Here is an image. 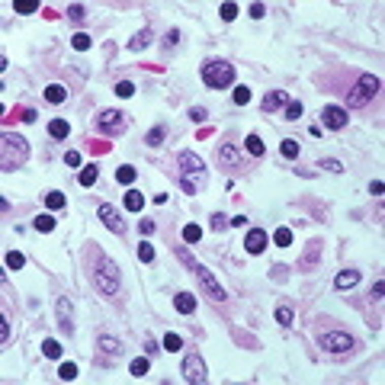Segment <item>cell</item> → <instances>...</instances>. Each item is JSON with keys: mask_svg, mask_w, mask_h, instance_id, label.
I'll return each mask as SVG.
<instances>
[{"mask_svg": "<svg viewBox=\"0 0 385 385\" xmlns=\"http://www.w3.org/2000/svg\"><path fill=\"white\" fill-rule=\"evenodd\" d=\"M26 161H29V141L23 135H16V132H4V138H0V164H4V170H16Z\"/></svg>", "mask_w": 385, "mask_h": 385, "instance_id": "obj_1", "label": "cell"}, {"mask_svg": "<svg viewBox=\"0 0 385 385\" xmlns=\"http://www.w3.org/2000/svg\"><path fill=\"white\" fill-rule=\"evenodd\" d=\"M180 183H183V189L189 196L206 186V164H202V157L192 154V151H183V154H180Z\"/></svg>", "mask_w": 385, "mask_h": 385, "instance_id": "obj_2", "label": "cell"}, {"mask_svg": "<svg viewBox=\"0 0 385 385\" xmlns=\"http://www.w3.org/2000/svg\"><path fill=\"white\" fill-rule=\"evenodd\" d=\"M202 84L209 90H225L235 84V65L221 61V58H212V61L202 65Z\"/></svg>", "mask_w": 385, "mask_h": 385, "instance_id": "obj_3", "label": "cell"}, {"mask_svg": "<svg viewBox=\"0 0 385 385\" xmlns=\"http://www.w3.org/2000/svg\"><path fill=\"white\" fill-rule=\"evenodd\" d=\"M93 286L103 292V296H116L119 292V267L113 260H100V267L93 270Z\"/></svg>", "mask_w": 385, "mask_h": 385, "instance_id": "obj_4", "label": "cell"}, {"mask_svg": "<svg viewBox=\"0 0 385 385\" xmlns=\"http://www.w3.org/2000/svg\"><path fill=\"white\" fill-rule=\"evenodd\" d=\"M376 93H379V77H372V74H360L357 87H353V93L347 97V106H366Z\"/></svg>", "mask_w": 385, "mask_h": 385, "instance_id": "obj_5", "label": "cell"}, {"mask_svg": "<svg viewBox=\"0 0 385 385\" xmlns=\"http://www.w3.org/2000/svg\"><path fill=\"white\" fill-rule=\"evenodd\" d=\"M318 347L328 350V353H350L357 347V340H353L350 334H343V331H324L318 337Z\"/></svg>", "mask_w": 385, "mask_h": 385, "instance_id": "obj_6", "label": "cell"}, {"mask_svg": "<svg viewBox=\"0 0 385 385\" xmlns=\"http://www.w3.org/2000/svg\"><path fill=\"white\" fill-rule=\"evenodd\" d=\"M189 270H192V273L199 276V286L206 289V296H209L212 302H225V289L218 286V279L212 276V270H206L202 263H189Z\"/></svg>", "mask_w": 385, "mask_h": 385, "instance_id": "obj_7", "label": "cell"}, {"mask_svg": "<svg viewBox=\"0 0 385 385\" xmlns=\"http://www.w3.org/2000/svg\"><path fill=\"white\" fill-rule=\"evenodd\" d=\"M97 132L100 135H122L125 132V113L119 109H106V113L97 116Z\"/></svg>", "mask_w": 385, "mask_h": 385, "instance_id": "obj_8", "label": "cell"}, {"mask_svg": "<svg viewBox=\"0 0 385 385\" xmlns=\"http://www.w3.org/2000/svg\"><path fill=\"white\" fill-rule=\"evenodd\" d=\"M183 379H186V382H196V385L209 382L206 363H202V357H199V353H189V357L183 360Z\"/></svg>", "mask_w": 385, "mask_h": 385, "instance_id": "obj_9", "label": "cell"}, {"mask_svg": "<svg viewBox=\"0 0 385 385\" xmlns=\"http://www.w3.org/2000/svg\"><path fill=\"white\" fill-rule=\"evenodd\" d=\"M321 122L328 125V129H334V132H340V129H347V109L343 106H324L321 109Z\"/></svg>", "mask_w": 385, "mask_h": 385, "instance_id": "obj_10", "label": "cell"}, {"mask_svg": "<svg viewBox=\"0 0 385 385\" xmlns=\"http://www.w3.org/2000/svg\"><path fill=\"white\" fill-rule=\"evenodd\" d=\"M100 218H103V225L113 231V235H125V221L119 218V212L109 206V202H103V206H100Z\"/></svg>", "mask_w": 385, "mask_h": 385, "instance_id": "obj_11", "label": "cell"}, {"mask_svg": "<svg viewBox=\"0 0 385 385\" xmlns=\"http://www.w3.org/2000/svg\"><path fill=\"white\" fill-rule=\"evenodd\" d=\"M215 157H218V167H244V154L235 145H221Z\"/></svg>", "mask_w": 385, "mask_h": 385, "instance_id": "obj_12", "label": "cell"}, {"mask_svg": "<svg viewBox=\"0 0 385 385\" xmlns=\"http://www.w3.org/2000/svg\"><path fill=\"white\" fill-rule=\"evenodd\" d=\"M267 231L263 228H250L247 231V238H244V250L247 254H263V247H267Z\"/></svg>", "mask_w": 385, "mask_h": 385, "instance_id": "obj_13", "label": "cell"}, {"mask_svg": "<svg viewBox=\"0 0 385 385\" xmlns=\"http://www.w3.org/2000/svg\"><path fill=\"white\" fill-rule=\"evenodd\" d=\"M174 308L180 311V315H192V311H196V296H192V292H177Z\"/></svg>", "mask_w": 385, "mask_h": 385, "instance_id": "obj_14", "label": "cell"}, {"mask_svg": "<svg viewBox=\"0 0 385 385\" xmlns=\"http://www.w3.org/2000/svg\"><path fill=\"white\" fill-rule=\"evenodd\" d=\"M289 103V93L286 90H270L267 97H263V109L267 113H273V109H279V106H286Z\"/></svg>", "mask_w": 385, "mask_h": 385, "instance_id": "obj_15", "label": "cell"}, {"mask_svg": "<svg viewBox=\"0 0 385 385\" xmlns=\"http://www.w3.org/2000/svg\"><path fill=\"white\" fill-rule=\"evenodd\" d=\"M100 353H103V357H119V353H122V343H119L116 337H109V334H100Z\"/></svg>", "mask_w": 385, "mask_h": 385, "instance_id": "obj_16", "label": "cell"}, {"mask_svg": "<svg viewBox=\"0 0 385 385\" xmlns=\"http://www.w3.org/2000/svg\"><path fill=\"white\" fill-rule=\"evenodd\" d=\"M360 282V270H343L337 273V279H334V289H353Z\"/></svg>", "mask_w": 385, "mask_h": 385, "instance_id": "obj_17", "label": "cell"}, {"mask_svg": "<svg viewBox=\"0 0 385 385\" xmlns=\"http://www.w3.org/2000/svg\"><path fill=\"white\" fill-rule=\"evenodd\" d=\"M45 100H48V103H65V100H68V90H65V84H48L45 87Z\"/></svg>", "mask_w": 385, "mask_h": 385, "instance_id": "obj_18", "label": "cell"}, {"mask_svg": "<svg viewBox=\"0 0 385 385\" xmlns=\"http://www.w3.org/2000/svg\"><path fill=\"white\" fill-rule=\"evenodd\" d=\"M48 135L58 138V141H65L71 135V125L65 122V119H52V122H48Z\"/></svg>", "mask_w": 385, "mask_h": 385, "instance_id": "obj_19", "label": "cell"}, {"mask_svg": "<svg viewBox=\"0 0 385 385\" xmlns=\"http://www.w3.org/2000/svg\"><path fill=\"white\" fill-rule=\"evenodd\" d=\"M58 315H61V321H58V324H61V328L71 334V299H68V296L58 299Z\"/></svg>", "mask_w": 385, "mask_h": 385, "instance_id": "obj_20", "label": "cell"}, {"mask_svg": "<svg viewBox=\"0 0 385 385\" xmlns=\"http://www.w3.org/2000/svg\"><path fill=\"white\" fill-rule=\"evenodd\" d=\"M125 209L129 212H141V209H145V196H141L138 189H129L125 192Z\"/></svg>", "mask_w": 385, "mask_h": 385, "instance_id": "obj_21", "label": "cell"}, {"mask_svg": "<svg viewBox=\"0 0 385 385\" xmlns=\"http://www.w3.org/2000/svg\"><path fill=\"white\" fill-rule=\"evenodd\" d=\"M45 209H48V212H58V209H65V192H58V189L45 192Z\"/></svg>", "mask_w": 385, "mask_h": 385, "instance_id": "obj_22", "label": "cell"}, {"mask_svg": "<svg viewBox=\"0 0 385 385\" xmlns=\"http://www.w3.org/2000/svg\"><path fill=\"white\" fill-rule=\"evenodd\" d=\"M244 148H247V151H250L254 157H263V154H267V148H263L260 135H247V138H244Z\"/></svg>", "mask_w": 385, "mask_h": 385, "instance_id": "obj_23", "label": "cell"}, {"mask_svg": "<svg viewBox=\"0 0 385 385\" xmlns=\"http://www.w3.org/2000/svg\"><path fill=\"white\" fill-rule=\"evenodd\" d=\"M279 151H282V157H289V161H296L299 157V141L296 138H282V145H279Z\"/></svg>", "mask_w": 385, "mask_h": 385, "instance_id": "obj_24", "label": "cell"}, {"mask_svg": "<svg viewBox=\"0 0 385 385\" xmlns=\"http://www.w3.org/2000/svg\"><path fill=\"white\" fill-rule=\"evenodd\" d=\"M135 177H138V170H135V167H129V164L116 170V180H119L122 186H132V183H135Z\"/></svg>", "mask_w": 385, "mask_h": 385, "instance_id": "obj_25", "label": "cell"}, {"mask_svg": "<svg viewBox=\"0 0 385 385\" xmlns=\"http://www.w3.org/2000/svg\"><path fill=\"white\" fill-rule=\"evenodd\" d=\"M148 369H151V360H148V357H138V360H132V366H129V372H132L135 379H141V376H145Z\"/></svg>", "mask_w": 385, "mask_h": 385, "instance_id": "obj_26", "label": "cell"}, {"mask_svg": "<svg viewBox=\"0 0 385 385\" xmlns=\"http://www.w3.org/2000/svg\"><path fill=\"white\" fill-rule=\"evenodd\" d=\"M42 353L48 360H58V357H61V343H58L55 337H48V340H42Z\"/></svg>", "mask_w": 385, "mask_h": 385, "instance_id": "obj_27", "label": "cell"}, {"mask_svg": "<svg viewBox=\"0 0 385 385\" xmlns=\"http://www.w3.org/2000/svg\"><path fill=\"white\" fill-rule=\"evenodd\" d=\"M33 228H36V231H42V235H48V231H55V218L45 212V215H39V218L33 221Z\"/></svg>", "mask_w": 385, "mask_h": 385, "instance_id": "obj_28", "label": "cell"}, {"mask_svg": "<svg viewBox=\"0 0 385 385\" xmlns=\"http://www.w3.org/2000/svg\"><path fill=\"white\" fill-rule=\"evenodd\" d=\"M164 135H167V125H154V129L148 132V138H145V141H148L151 148H157L161 141H164Z\"/></svg>", "mask_w": 385, "mask_h": 385, "instance_id": "obj_29", "label": "cell"}, {"mask_svg": "<svg viewBox=\"0 0 385 385\" xmlns=\"http://www.w3.org/2000/svg\"><path fill=\"white\" fill-rule=\"evenodd\" d=\"M148 42H151V29H141V33L129 42V48H132V52H138V48H145Z\"/></svg>", "mask_w": 385, "mask_h": 385, "instance_id": "obj_30", "label": "cell"}, {"mask_svg": "<svg viewBox=\"0 0 385 385\" xmlns=\"http://www.w3.org/2000/svg\"><path fill=\"white\" fill-rule=\"evenodd\" d=\"M180 347H183L180 334H174V331H170V334H164V350H167V353H177Z\"/></svg>", "mask_w": 385, "mask_h": 385, "instance_id": "obj_31", "label": "cell"}, {"mask_svg": "<svg viewBox=\"0 0 385 385\" xmlns=\"http://www.w3.org/2000/svg\"><path fill=\"white\" fill-rule=\"evenodd\" d=\"M97 177H100V170H97V167H84V170H80V186H93V183H97Z\"/></svg>", "mask_w": 385, "mask_h": 385, "instance_id": "obj_32", "label": "cell"}, {"mask_svg": "<svg viewBox=\"0 0 385 385\" xmlns=\"http://www.w3.org/2000/svg\"><path fill=\"white\" fill-rule=\"evenodd\" d=\"M7 267L10 270H23L26 267V257L19 254V250H10V254H7Z\"/></svg>", "mask_w": 385, "mask_h": 385, "instance_id": "obj_33", "label": "cell"}, {"mask_svg": "<svg viewBox=\"0 0 385 385\" xmlns=\"http://www.w3.org/2000/svg\"><path fill=\"white\" fill-rule=\"evenodd\" d=\"M282 109H286V119H292V122H296V119H302V103H299V100H289Z\"/></svg>", "mask_w": 385, "mask_h": 385, "instance_id": "obj_34", "label": "cell"}, {"mask_svg": "<svg viewBox=\"0 0 385 385\" xmlns=\"http://www.w3.org/2000/svg\"><path fill=\"white\" fill-rule=\"evenodd\" d=\"M199 238H202V228L199 225H186L183 228V241H186V244H196Z\"/></svg>", "mask_w": 385, "mask_h": 385, "instance_id": "obj_35", "label": "cell"}, {"mask_svg": "<svg viewBox=\"0 0 385 385\" xmlns=\"http://www.w3.org/2000/svg\"><path fill=\"white\" fill-rule=\"evenodd\" d=\"M90 42H93V39H90L87 33H77L74 39H71V45H74L77 52H87V48H90Z\"/></svg>", "mask_w": 385, "mask_h": 385, "instance_id": "obj_36", "label": "cell"}, {"mask_svg": "<svg viewBox=\"0 0 385 385\" xmlns=\"http://www.w3.org/2000/svg\"><path fill=\"white\" fill-rule=\"evenodd\" d=\"M74 376H77V366H74V363H61V366H58V379L71 382Z\"/></svg>", "mask_w": 385, "mask_h": 385, "instance_id": "obj_37", "label": "cell"}, {"mask_svg": "<svg viewBox=\"0 0 385 385\" xmlns=\"http://www.w3.org/2000/svg\"><path fill=\"white\" fill-rule=\"evenodd\" d=\"M132 93H135V84H132V80H119V84H116V97L129 100Z\"/></svg>", "mask_w": 385, "mask_h": 385, "instance_id": "obj_38", "label": "cell"}, {"mask_svg": "<svg viewBox=\"0 0 385 385\" xmlns=\"http://www.w3.org/2000/svg\"><path fill=\"white\" fill-rule=\"evenodd\" d=\"M273 241H276L279 247H289V244H292V231H289V228H276V235H273Z\"/></svg>", "mask_w": 385, "mask_h": 385, "instance_id": "obj_39", "label": "cell"}, {"mask_svg": "<svg viewBox=\"0 0 385 385\" xmlns=\"http://www.w3.org/2000/svg\"><path fill=\"white\" fill-rule=\"evenodd\" d=\"M276 321L282 324V328H292V308L279 305V308H276Z\"/></svg>", "mask_w": 385, "mask_h": 385, "instance_id": "obj_40", "label": "cell"}, {"mask_svg": "<svg viewBox=\"0 0 385 385\" xmlns=\"http://www.w3.org/2000/svg\"><path fill=\"white\" fill-rule=\"evenodd\" d=\"M13 10H16V13H36V10H39V4H36V0H16V4H13Z\"/></svg>", "mask_w": 385, "mask_h": 385, "instance_id": "obj_41", "label": "cell"}, {"mask_svg": "<svg viewBox=\"0 0 385 385\" xmlns=\"http://www.w3.org/2000/svg\"><path fill=\"white\" fill-rule=\"evenodd\" d=\"M235 103H238V106H247V103H250V90H247L244 84L235 87Z\"/></svg>", "mask_w": 385, "mask_h": 385, "instance_id": "obj_42", "label": "cell"}, {"mask_svg": "<svg viewBox=\"0 0 385 385\" xmlns=\"http://www.w3.org/2000/svg\"><path fill=\"white\" fill-rule=\"evenodd\" d=\"M218 13H221V19H225V23H231V19L238 16V4H221Z\"/></svg>", "mask_w": 385, "mask_h": 385, "instance_id": "obj_43", "label": "cell"}, {"mask_svg": "<svg viewBox=\"0 0 385 385\" xmlns=\"http://www.w3.org/2000/svg\"><path fill=\"white\" fill-rule=\"evenodd\" d=\"M138 260L151 263V260H154V247H151V244H138Z\"/></svg>", "mask_w": 385, "mask_h": 385, "instance_id": "obj_44", "label": "cell"}, {"mask_svg": "<svg viewBox=\"0 0 385 385\" xmlns=\"http://www.w3.org/2000/svg\"><path fill=\"white\" fill-rule=\"evenodd\" d=\"M318 167H324V170H331V174H340V170H343V164H340V161H334V157H324V161H321Z\"/></svg>", "mask_w": 385, "mask_h": 385, "instance_id": "obj_45", "label": "cell"}, {"mask_svg": "<svg viewBox=\"0 0 385 385\" xmlns=\"http://www.w3.org/2000/svg\"><path fill=\"white\" fill-rule=\"evenodd\" d=\"M68 16H71V19H74V23H80V19H84V16H87V10H84V7H80V4H71V7H68Z\"/></svg>", "mask_w": 385, "mask_h": 385, "instance_id": "obj_46", "label": "cell"}, {"mask_svg": "<svg viewBox=\"0 0 385 385\" xmlns=\"http://www.w3.org/2000/svg\"><path fill=\"white\" fill-rule=\"evenodd\" d=\"M209 225H212V231H221V228H228V215H221V212H215Z\"/></svg>", "mask_w": 385, "mask_h": 385, "instance_id": "obj_47", "label": "cell"}, {"mask_svg": "<svg viewBox=\"0 0 385 385\" xmlns=\"http://www.w3.org/2000/svg\"><path fill=\"white\" fill-rule=\"evenodd\" d=\"M318 250H321V244H318V241H311V247H308V254H305V260H302V263H305V267H311V263L318 260Z\"/></svg>", "mask_w": 385, "mask_h": 385, "instance_id": "obj_48", "label": "cell"}, {"mask_svg": "<svg viewBox=\"0 0 385 385\" xmlns=\"http://www.w3.org/2000/svg\"><path fill=\"white\" fill-rule=\"evenodd\" d=\"M80 161H84V157H80V151H68V154H65L68 167H80Z\"/></svg>", "mask_w": 385, "mask_h": 385, "instance_id": "obj_49", "label": "cell"}, {"mask_svg": "<svg viewBox=\"0 0 385 385\" xmlns=\"http://www.w3.org/2000/svg\"><path fill=\"white\" fill-rule=\"evenodd\" d=\"M138 231H141V235H154V221H151V218H141L138 221Z\"/></svg>", "mask_w": 385, "mask_h": 385, "instance_id": "obj_50", "label": "cell"}, {"mask_svg": "<svg viewBox=\"0 0 385 385\" xmlns=\"http://www.w3.org/2000/svg\"><path fill=\"white\" fill-rule=\"evenodd\" d=\"M7 340H10V321L0 318V343H7Z\"/></svg>", "mask_w": 385, "mask_h": 385, "instance_id": "obj_51", "label": "cell"}, {"mask_svg": "<svg viewBox=\"0 0 385 385\" xmlns=\"http://www.w3.org/2000/svg\"><path fill=\"white\" fill-rule=\"evenodd\" d=\"M189 116H192V122H206V109H202V106H192Z\"/></svg>", "mask_w": 385, "mask_h": 385, "instance_id": "obj_52", "label": "cell"}, {"mask_svg": "<svg viewBox=\"0 0 385 385\" xmlns=\"http://www.w3.org/2000/svg\"><path fill=\"white\" fill-rule=\"evenodd\" d=\"M263 13H267V7H263V4H250V16H254V19H263Z\"/></svg>", "mask_w": 385, "mask_h": 385, "instance_id": "obj_53", "label": "cell"}, {"mask_svg": "<svg viewBox=\"0 0 385 385\" xmlns=\"http://www.w3.org/2000/svg\"><path fill=\"white\" fill-rule=\"evenodd\" d=\"M145 350H148V357H154V353H157L161 347H157V343H154V340H151V337H148V340H145Z\"/></svg>", "mask_w": 385, "mask_h": 385, "instance_id": "obj_54", "label": "cell"}, {"mask_svg": "<svg viewBox=\"0 0 385 385\" xmlns=\"http://www.w3.org/2000/svg\"><path fill=\"white\" fill-rule=\"evenodd\" d=\"M177 39H180V33H177V29H170V36L164 39V45H177Z\"/></svg>", "mask_w": 385, "mask_h": 385, "instance_id": "obj_55", "label": "cell"}, {"mask_svg": "<svg viewBox=\"0 0 385 385\" xmlns=\"http://www.w3.org/2000/svg\"><path fill=\"white\" fill-rule=\"evenodd\" d=\"M244 221H247L244 215H235V218H228V225H231V228H241V225H244Z\"/></svg>", "mask_w": 385, "mask_h": 385, "instance_id": "obj_56", "label": "cell"}, {"mask_svg": "<svg viewBox=\"0 0 385 385\" xmlns=\"http://www.w3.org/2000/svg\"><path fill=\"white\" fill-rule=\"evenodd\" d=\"M382 289H385V282L379 279V282H376V286H372V299H382Z\"/></svg>", "mask_w": 385, "mask_h": 385, "instance_id": "obj_57", "label": "cell"}, {"mask_svg": "<svg viewBox=\"0 0 385 385\" xmlns=\"http://www.w3.org/2000/svg\"><path fill=\"white\" fill-rule=\"evenodd\" d=\"M23 122H36V109H23Z\"/></svg>", "mask_w": 385, "mask_h": 385, "instance_id": "obj_58", "label": "cell"}]
</instances>
